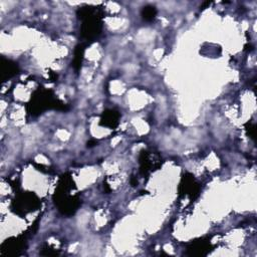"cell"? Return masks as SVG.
<instances>
[{"mask_svg":"<svg viewBox=\"0 0 257 257\" xmlns=\"http://www.w3.org/2000/svg\"><path fill=\"white\" fill-rule=\"evenodd\" d=\"M200 186L195 181L194 176L191 174H186L182 178V181L179 186V194L180 196H189L191 200H194L199 196Z\"/></svg>","mask_w":257,"mask_h":257,"instance_id":"7","label":"cell"},{"mask_svg":"<svg viewBox=\"0 0 257 257\" xmlns=\"http://www.w3.org/2000/svg\"><path fill=\"white\" fill-rule=\"evenodd\" d=\"M155 153L148 152V151H142L139 162H140V173L142 176H148L152 171L157 170L161 166V159L159 158V155L153 158Z\"/></svg>","mask_w":257,"mask_h":257,"instance_id":"6","label":"cell"},{"mask_svg":"<svg viewBox=\"0 0 257 257\" xmlns=\"http://www.w3.org/2000/svg\"><path fill=\"white\" fill-rule=\"evenodd\" d=\"M141 15L145 21H153L157 15V9L155 6L152 5H146L143 7L141 11Z\"/></svg>","mask_w":257,"mask_h":257,"instance_id":"12","label":"cell"},{"mask_svg":"<svg viewBox=\"0 0 257 257\" xmlns=\"http://www.w3.org/2000/svg\"><path fill=\"white\" fill-rule=\"evenodd\" d=\"M210 4H211V2H205V3H204V4H203V6H202V7H201V8H202V9H204V8H206V7H207V6H209V5H210Z\"/></svg>","mask_w":257,"mask_h":257,"instance_id":"17","label":"cell"},{"mask_svg":"<svg viewBox=\"0 0 257 257\" xmlns=\"http://www.w3.org/2000/svg\"><path fill=\"white\" fill-rule=\"evenodd\" d=\"M40 206V200L31 192L18 193L14 198L11 208L19 216H25L26 214L36 210Z\"/></svg>","mask_w":257,"mask_h":257,"instance_id":"4","label":"cell"},{"mask_svg":"<svg viewBox=\"0 0 257 257\" xmlns=\"http://www.w3.org/2000/svg\"><path fill=\"white\" fill-rule=\"evenodd\" d=\"M120 117V113L116 109H105L99 120V124L102 126H106L109 128H114L118 124V120Z\"/></svg>","mask_w":257,"mask_h":257,"instance_id":"9","label":"cell"},{"mask_svg":"<svg viewBox=\"0 0 257 257\" xmlns=\"http://www.w3.org/2000/svg\"><path fill=\"white\" fill-rule=\"evenodd\" d=\"M212 248L210 240L208 238H201L194 240L187 245V255L190 256H205Z\"/></svg>","mask_w":257,"mask_h":257,"instance_id":"8","label":"cell"},{"mask_svg":"<svg viewBox=\"0 0 257 257\" xmlns=\"http://www.w3.org/2000/svg\"><path fill=\"white\" fill-rule=\"evenodd\" d=\"M24 235L19 237H14L5 240L0 247V254L2 256H15L19 255L23 249L26 248V239L23 238Z\"/></svg>","mask_w":257,"mask_h":257,"instance_id":"5","label":"cell"},{"mask_svg":"<svg viewBox=\"0 0 257 257\" xmlns=\"http://www.w3.org/2000/svg\"><path fill=\"white\" fill-rule=\"evenodd\" d=\"M83 54H84V45H82V44L76 45L74 48V53H73V55H74L73 60L71 62V65L75 71H78L81 67Z\"/></svg>","mask_w":257,"mask_h":257,"instance_id":"11","label":"cell"},{"mask_svg":"<svg viewBox=\"0 0 257 257\" xmlns=\"http://www.w3.org/2000/svg\"><path fill=\"white\" fill-rule=\"evenodd\" d=\"M246 130H247V133L250 136V138L255 140V125L251 122H248L246 124Z\"/></svg>","mask_w":257,"mask_h":257,"instance_id":"14","label":"cell"},{"mask_svg":"<svg viewBox=\"0 0 257 257\" xmlns=\"http://www.w3.org/2000/svg\"><path fill=\"white\" fill-rule=\"evenodd\" d=\"M41 255H44V256H55V255H58L59 253L54 250V249H51L49 246H46V247H43L41 252H40Z\"/></svg>","mask_w":257,"mask_h":257,"instance_id":"13","label":"cell"},{"mask_svg":"<svg viewBox=\"0 0 257 257\" xmlns=\"http://www.w3.org/2000/svg\"><path fill=\"white\" fill-rule=\"evenodd\" d=\"M96 144H97V142H96V141H94V140H90V141H88V142H87V147H88V148H91V147L95 146Z\"/></svg>","mask_w":257,"mask_h":257,"instance_id":"15","label":"cell"},{"mask_svg":"<svg viewBox=\"0 0 257 257\" xmlns=\"http://www.w3.org/2000/svg\"><path fill=\"white\" fill-rule=\"evenodd\" d=\"M19 71L18 65L16 62L6 59L5 57H1V80L5 81L14 75H16Z\"/></svg>","mask_w":257,"mask_h":257,"instance_id":"10","label":"cell"},{"mask_svg":"<svg viewBox=\"0 0 257 257\" xmlns=\"http://www.w3.org/2000/svg\"><path fill=\"white\" fill-rule=\"evenodd\" d=\"M76 15L82 21L80 34L86 41L95 40L102 30L103 10L101 6L84 5L76 10Z\"/></svg>","mask_w":257,"mask_h":257,"instance_id":"1","label":"cell"},{"mask_svg":"<svg viewBox=\"0 0 257 257\" xmlns=\"http://www.w3.org/2000/svg\"><path fill=\"white\" fill-rule=\"evenodd\" d=\"M73 180L67 174L62 175L59 179L57 188L53 195V201L58 211L66 216L73 215L78 209L81 201L77 195H70L69 192L74 188Z\"/></svg>","mask_w":257,"mask_h":257,"instance_id":"2","label":"cell"},{"mask_svg":"<svg viewBox=\"0 0 257 257\" xmlns=\"http://www.w3.org/2000/svg\"><path fill=\"white\" fill-rule=\"evenodd\" d=\"M46 109L67 110L68 106L54 97L51 90L39 87L31 95V99L27 103V111L31 115L36 116Z\"/></svg>","mask_w":257,"mask_h":257,"instance_id":"3","label":"cell"},{"mask_svg":"<svg viewBox=\"0 0 257 257\" xmlns=\"http://www.w3.org/2000/svg\"><path fill=\"white\" fill-rule=\"evenodd\" d=\"M131 185H132L133 187H135V186L138 185V180H137L135 177H132V178H131Z\"/></svg>","mask_w":257,"mask_h":257,"instance_id":"16","label":"cell"}]
</instances>
